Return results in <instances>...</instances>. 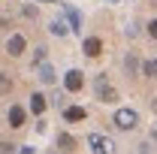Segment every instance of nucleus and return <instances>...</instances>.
Returning a JSON list of instances; mask_svg holds the SVG:
<instances>
[{
	"instance_id": "nucleus-12",
	"label": "nucleus",
	"mask_w": 157,
	"mask_h": 154,
	"mask_svg": "<svg viewBox=\"0 0 157 154\" xmlns=\"http://www.w3.org/2000/svg\"><path fill=\"white\" fill-rule=\"evenodd\" d=\"M67 18H70V30H82V18L76 9H67Z\"/></svg>"
},
{
	"instance_id": "nucleus-1",
	"label": "nucleus",
	"mask_w": 157,
	"mask_h": 154,
	"mask_svg": "<svg viewBox=\"0 0 157 154\" xmlns=\"http://www.w3.org/2000/svg\"><path fill=\"white\" fill-rule=\"evenodd\" d=\"M88 148L94 154H115V142L103 133H88Z\"/></svg>"
},
{
	"instance_id": "nucleus-17",
	"label": "nucleus",
	"mask_w": 157,
	"mask_h": 154,
	"mask_svg": "<svg viewBox=\"0 0 157 154\" xmlns=\"http://www.w3.org/2000/svg\"><path fill=\"white\" fill-rule=\"evenodd\" d=\"M33 60H36V64H42V60H45V48H42V45L33 52Z\"/></svg>"
},
{
	"instance_id": "nucleus-13",
	"label": "nucleus",
	"mask_w": 157,
	"mask_h": 154,
	"mask_svg": "<svg viewBox=\"0 0 157 154\" xmlns=\"http://www.w3.org/2000/svg\"><path fill=\"white\" fill-rule=\"evenodd\" d=\"M58 145H63V148L70 151V148H76V139H73L70 133H58Z\"/></svg>"
},
{
	"instance_id": "nucleus-24",
	"label": "nucleus",
	"mask_w": 157,
	"mask_h": 154,
	"mask_svg": "<svg viewBox=\"0 0 157 154\" xmlns=\"http://www.w3.org/2000/svg\"><path fill=\"white\" fill-rule=\"evenodd\" d=\"M109 3H121V0H109Z\"/></svg>"
},
{
	"instance_id": "nucleus-4",
	"label": "nucleus",
	"mask_w": 157,
	"mask_h": 154,
	"mask_svg": "<svg viewBox=\"0 0 157 154\" xmlns=\"http://www.w3.org/2000/svg\"><path fill=\"white\" fill-rule=\"evenodd\" d=\"M6 52H9L12 58H18L21 52H24V37H21V33H12V37L6 39Z\"/></svg>"
},
{
	"instance_id": "nucleus-9",
	"label": "nucleus",
	"mask_w": 157,
	"mask_h": 154,
	"mask_svg": "<svg viewBox=\"0 0 157 154\" xmlns=\"http://www.w3.org/2000/svg\"><path fill=\"white\" fill-rule=\"evenodd\" d=\"M30 112H33V115H42V112H45V97H42V94L30 97Z\"/></svg>"
},
{
	"instance_id": "nucleus-23",
	"label": "nucleus",
	"mask_w": 157,
	"mask_h": 154,
	"mask_svg": "<svg viewBox=\"0 0 157 154\" xmlns=\"http://www.w3.org/2000/svg\"><path fill=\"white\" fill-rule=\"evenodd\" d=\"M42 3H60V0H42Z\"/></svg>"
},
{
	"instance_id": "nucleus-5",
	"label": "nucleus",
	"mask_w": 157,
	"mask_h": 154,
	"mask_svg": "<svg viewBox=\"0 0 157 154\" xmlns=\"http://www.w3.org/2000/svg\"><path fill=\"white\" fill-rule=\"evenodd\" d=\"M82 82H85V79H82V73H78V70H70V73H67V79H63V85H67V91H70V94L82 91Z\"/></svg>"
},
{
	"instance_id": "nucleus-18",
	"label": "nucleus",
	"mask_w": 157,
	"mask_h": 154,
	"mask_svg": "<svg viewBox=\"0 0 157 154\" xmlns=\"http://www.w3.org/2000/svg\"><path fill=\"white\" fill-rule=\"evenodd\" d=\"M124 33H127V37H136L139 27H136V24H127V27H124Z\"/></svg>"
},
{
	"instance_id": "nucleus-22",
	"label": "nucleus",
	"mask_w": 157,
	"mask_h": 154,
	"mask_svg": "<svg viewBox=\"0 0 157 154\" xmlns=\"http://www.w3.org/2000/svg\"><path fill=\"white\" fill-rule=\"evenodd\" d=\"M151 139H154V142H157V127H151Z\"/></svg>"
},
{
	"instance_id": "nucleus-19",
	"label": "nucleus",
	"mask_w": 157,
	"mask_h": 154,
	"mask_svg": "<svg viewBox=\"0 0 157 154\" xmlns=\"http://www.w3.org/2000/svg\"><path fill=\"white\" fill-rule=\"evenodd\" d=\"M148 33H151V39H157V18L148 24Z\"/></svg>"
},
{
	"instance_id": "nucleus-8",
	"label": "nucleus",
	"mask_w": 157,
	"mask_h": 154,
	"mask_svg": "<svg viewBox=\"0 0 157 154\" xmlns=\"http://www.w3.org/2000/svg\"><path fill=\"white\" fill-rule=\"evenodd\" d=\"M24 124V109L21 106H12L9 109V127H21Z\"/></svg>"
},
{
	"instance_id": "nucleus-10",
	"label": "nucleus",
	"mask_w": 157,
	"mask_h": 154,
	"mask_svg": "<svg viewBox=\"0 0 157 154\" xmlns=\"http://www.w3.org/2000/svg\"><path fill=\"white\" fill-rule=\"evenodd\" d=\"M85 115H88V112H85L82 106H70V109L63 112V118H67V121H85Z\"/></svg>"
},
{
	"instance_id": "nucleus-15",
	"label": "nucleus",
	"mask_w": 157,
	"mask_h": 154,
	"mask_svg": "<svg viewBox=\"0 0 157 154\" xmlns=\"http://www.w3.org/2000/svg\"><path fill=\"white\" fill-rule=\"evenodd\" d=\"M142 73H145V76H157V58L148 60V64H142Z\"/></svg>"
},
{
	"instance_id": "nucleus-20",
	"label": "nucleus",
	"mask_w": 157,
	"mask_h": 154,
	"mask_svg": "<svg viewBox=\"0 0 157 154\" xmlns=\"http://www.w3.org/2000/svg\"><path fill=\"white\" fill-rule=\"evenodd\" d=\"M18 154H36V151H33V148H27V145H21V151Z\"/></svg>"
},
{
	"instance_id": "nucleus-6",
	"label": "nucleus",
	"mask_w": 157,
	"mask_h": 154,
	"mask_svg": "<svg viewBox=\"0 0 157 154\" xmlns=\"http://www.w3.org/2000/svg\"><path fill=\"white\" fill-rule=\"evenodd\" d=\"M82 48H85V55H88V58H97L100 52H103V42H100L97 37H91V39H85V45H82Z\"/></svg>"
},
{
	"instance_id": "nucleus-7",
	"label": "nucleus",
	"mask_w": 157,
	"mask_h": 154,
	"mask_svg": "<svg viewBox=\"0 0 157 154\" xmlns=\"http://www.w3.org/2000/svg\"><path fill=\"white\" fill-rule=\"evenodd\" d=\"M36 79L42 82V85H52V82H55V70H52L48 64H39V70H36Z\"/></svg>"
},
{
	"instance_id": "nucleus-3",
	"label": "nucleus",
	"mask_w": 157,
	"mask_h": 154,
	"mask_svg": "<svg viewBox=\"0 0 157 154\" xmlns=\"http://www.w3.org/2000/svg\"><path fill=\"white\" fill-rule=\"evenodd\" d=\"M94 88H97V97H100V100H103V103H112V100H118L115 88H112V85H109V82H106V79H103V76H100L97 82H94Z\"/></svg>"
},
{
	"instance_id": "nucleus-16",
	"label": "nucleus",
	"mask_w": 157,
	"mask_h": 154,
	"mask_svg": "<svg viewBox=\"0 0 157 154\" xmlns=\"http://www.w3.org/2000/svg\"><path fill=\"white\" fill-rule=\"evenodd\" d=\"M124 67H127V70H130V73H133V70H136V67H139V60H136V55H127V58H124Z\"/></svg>"
},
{
	"instance_id": "nucleus-2",
	"label": "nucleus",
	"mask_w": 157,
	"mask_h": 154,
	"mask_svg": "<svg viewBox=\"0 0 157 154\" xmlns=\"http://www.w3.org/2000/svg\"><path fill=\"white\" fill-rule=\"evenodd\" d=\"M112 121H115L118 130H133V127L139 124V112H136V109H118Z\"/></svg>"
},
{
	"instance_id": "nucleus-11",
	"label": "nucleus",
	"mask_w": 157,
	"mask_h": 154,
	"mask_svg": "<svg viewBox=\"0 0 157 154\" xmlns=\"http://www.w3.org/2000/svg\"><path fill=\"white\" fill-rule=\"evenodd\" d=\"M48 30H52V33H55V37H67V33H70V27H67V24H63V21H52V24H48Z\"/></svg>"
},
{
	"instance_id": "nucleus-21",
	"label": "nucleus",
	"mask_w": 157,
	"mask_h": 154,
	"mask_svg": "<svg viewBox=\"0 0 157 154\" xmlns=\"http://www.w3.org/2000/svg\"><path fill=\"white\" fill-rule=\"evenodd\" d=\"M3 154H15V151H12V145H3Z\"/></svg>"
},
{
	"instance_id": "nucleus-14",
	"label": "nucleus",
	"mask_w": 157,
	"mask_h": 154,
	"mask_svg": "<svg viewBox=\"0 0 157 154\" xmlns=\"http://www.w3.org/2000/svg\"><path fill=\"white\" fill-rule=\"evenodd\" d=\"M9 91H12V79L6 73H0V94H9Z\"/></svg>"
}]
</instances>
